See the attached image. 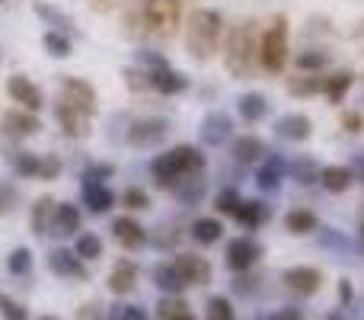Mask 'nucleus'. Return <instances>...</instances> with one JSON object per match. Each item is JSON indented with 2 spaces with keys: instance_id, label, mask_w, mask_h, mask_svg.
I'll use <instances>...</instances> for the list:
<instances>
[{
  "instance_id": "f257e3e1",
  "label": "nucleus",
  "mask_w": 364,
  "mask_h": 320,
  "mask_svg": "<svg viewBox=\"0 0 364 320\" xmlns=\"http://www.w3.org/2000/svg\"><path fill=\"white\" fill-rule=\"evenodd\" d=\"M224 64L230 71V77L237 81H250L259 68V23L256 19H243L240 26H233V32L227 36V51Z\"/></svg>"
},
{
  "instance_id": "f03ea898",
  "label": "nucleus",
  "mask_w": 364,
  "mask_h": 320,
  "mask_svg": "<svg viewBox=\"0 0 364 320\" xmlns=\"http://www.w3.org/2000/svg\"><path fill=\"white\" fill-rule=\"evenodd\" d=\"M151 173L160 189H170L173 192L179 180H186V176H192V173H205V154L195 145H176L166 154L154 158Z\"/></svg>"
},
{
  "instance_id": "7ed1b4c3",
  "label": "nucleus",
  "mask_w": 364,
  "mask_h": 320,
  "mask_svg": "<svg viewBox=\"0 0 364 320\" xmlns=\"http://www.w3.org/2000/svg\"><path fill=\"white\" fill-rule=\"evenodd\" d=\"M220 38H224V19L218 10H192L186 23V48L195 61H211L214 51H218Z\"/></svg>"
},
{
  "instance_id": "20e7f679",
  "label": "nucleus",
  "mask_w": 364,
  "mask_h": 320,
  "mask_svg": "<svg viewBox=\"0 0 364 320\" xmlns=\"http://www.w3.org/2000/svg\"><path fill=\"white\" fill-rule=\"evenodd\" d=\"M259 64L269 74H282L288 64V16L284 13L272 16L259 36Z\"/></svg>"
},
{
  "instance_id": "39448f33",
  "label": "nucleus",
  "mask_w": 364,
  "mask_h": 320,
  "mask_svg": "<svg viewBox=\"0 0 364 320\" xmlns=\"http://www.w3.org/2000/svg\"><path fill=\"white\" fill-rule=\"evenodd\" d=\"M144 26L151 36L157 38H173L182 19V0H144Z\"/></svg>"
},
{
  "instance_id": "423d86ee",
  "label": "nucleus",
  "mask_w": 364,
  "mask_h": 320,
  "mask_svg": "<svg viewBox=\"0 0 364 320\" xmlns=\"http://www.w3.org/2000/svg\"><path fill=\"white\" fill-rule=\"evenodd\" d=\"M10 163L19 176L26 180H55L61 173V160L51 154H32V151H13Z\"/></svg>"
},
{
  "instance_id": "0eeeda50",
  "label": "nucleus",
  "mask_w": 364,
  "mask_h": 320,
  "mask_svg": "<svg viewBox=\"0 0 364 320\" xmlns=\"http://www.w3.org/2000/svg\"><path fill=\"white\" fill-rule=\"evenodd\" d=\"M166 135H170V122L160 119V115L134 119L132 128H128V145L132 148H157L166 141Z\"/></svg>"
},
{
  "instance_id": "6e6552de",
  "label": "nucleus",
  "mask_w": 364,
  "mask_h": 320,
  "mask_svg": "<svg viewBox=\"0 0 364 320\" xmlns=\"http://www.w3.org/2000/svg\"><path fill=\"white\" fill-rule=\"evenodd\" d=\"M262 244H259L256 237H233L230 244H227V253H224V259H227V266H230L233 272H250L252 266L262 259Z\"/></svg>"
},
{
  "instance_id": "1a4fd4ad",
  "label": "nucleus",
  "mask_w": 364,
  "mask_h": 320,
  "mask_svg": "<svg viewBox=\"0 0 364 320\" xmlns=\"http://www.w3.org/2000/svg\"><path fill=\"white\" fill-rule=\"evenodd\" d=\"M282 282L297 298H314L323 289V272L316 266H291V269L282 272Z\"/></svg>"
},
{
  "instance_id": "9d476101",
  "label": "nucleus",
  "mask_w": 364,
  "mask_h": 320,
  "mask_svg": "<svg viewBox=\"0 0 364 320\" xmlns=\"http://www.w3.org/2000/svg\"><path fill=\"white\" fill-rule=\"evenodd\" d=\"M58 100L80 109V113H87V115L96 113V90L90 87L87 81H80V77H61V93H58Z\"/></svg>"
},
{
  "instance_id": "9b49d317",
  "label": "nucleus",
  "mask_w": 364,
  "mask_h": 320,
  "mask_svg": "<svg viewBox=\"0 0 364 320\" xmlns=\"http://www.w3.org/2000/svg\"><path fill=\"white\" fill-rule=\"evenodd\" d=\"M48 269L55 272L58 279H74V282H87L90 279V269L74 250L68 247H58V250L48 253Z\"/></svg>"
},
{
  "instance_id": "f8f14e48",
  "label": "nucleus",
  "mask_w": 364,
  "mask_h": 320,
  "mask_svg": "<svg viewBox=\"0 0 364 320\" xmlns=\"http://www.w3.org/2000/svg\"><path fill=\"white\" fill-rule=\"evenodd\" d=\"M173 269L179 272V279L188 285H208L211 282V263H208L201 253H176L173 259Z\"/></svg>"
},
{
  "instance_id": "ddd939ff",
  "label": "nucleus",
  "mask_w": 364,
  "mask_h": 320,
  "mask_svg": "<svg viewBox=\"0 0 364 320\" xmlns=\"http://www.w3.org/2000/svg\"><path fill=\"white\" fill-rule=\"evenodd\" d=\"M6 93H10V100L19 103V109H26V113H38V109H42V90L23 74H13L10 81H6Z\"/></svg>"
},
{
  "instance_id": "4468645a",
  "label": "nucleus",
  "mask_w": 364,
  "mask_h": 320,
  "mask_svg": "<svg viewBox=\"0 0 364 320\" xmlns=\"http://www.w3.org/2000/svg\"><path fill=\"white\" fill-rule=\"evenodd\" d=\"M55 119H58V125H61V132L68 135V138H87L90 119H93V115H87V113H80V109H74V106H68V103L58 100L55 103Z\"/></svg>"
},
{
  "instance_id": "2eb2a0df",
  "label": "nucleus",
  "mask_w": 364,
  "mask_h": 320,
  "mask_svg": "<svg viewBox=\"0 0 364 320\" xmlns=\"http://www.w3.org/2000/svg\"><path fill=\"white\" fill-rule=\"evenodd\" d=\"M198 135H201V141H205L208 148H220L227 138L233 135V122H230V115L227 113H208L205 119H201V128H198Z\"/></svg>"
},
{
  "instance_id": "dca6fc26",
  "label": "nucleus",
  "mask_w": 364,
  "mask_h": 320,
  "mask_svg": "<svg viewBox=\"0 0 364 320\" xmlns=\"http://www.w3.org/2000/svg\"><path fill=\"white\" fill-rule=\"evenodd\" d=\"M112 237H115V244L119 247H125V250H141V247L147 244V231L141 227V221H134V218H115L112 221Z\"/></svg>"
},
{
  "instance_id": "f3484780",
  "label": "nucleus",
  "mask_w": 364,
  "mask_h": 320,
  "mask_svg": "<svg viewBox=\"0 0 364 320\" xmlns=\"http://www.w3.org/2000/svg\"><path fill=\"white\" fill-rule=\"evenodd\" d=\"M275 135L278 138H284V141L301 145V141H307L310 135H314V122H310L304 113H288V115H282V119L275 122Z\"/></svg>"
},
{
  "instance_id": "a211bd4d",
  "label": "nucleus",
  "mask_w": 364,
  "mask_h": 320,
  "mask_svg": "<svg viewBox=\"0 0 364 320\" xmlns=\"http://www.w3.org/2000/svg\"><path fill=\"white\" fill-rule=\"evenodd\" d=\"M0 128H4L6 135H13V138H29V135H36L38 128H42V122H38L36 113L10 109V113H4V119H0Z\"/></svg>"
},
{
  "instance_id": "6ab92c4d",
  "label": "nucleus",
  "mask_w": 364,
  "mask_h": 320,
  "mask_svg": "<svg viewBox=\"0 0 364 320\" xmlns=\"http://www.w3.org/2000/svg\"><path fill=\"white\" fill-rule=\"evenodd\" d=\"M138 266L132 263V259H115V266L109 269V291L112 295H132L134 285H138Z\"/></svg>"
},
{
  "instance_id": "aec40b11",
  "label": "nucleus",
  "mask_w": 364,
  "mask_h": 320,
  "mask_svg": "<svg viewBox=\"0 0 364 320\" xmlns=\"http://www.w3.org/2000/svg\"><path fill=\"white\" fill-rule=\"evenodd\" d=\"M80 224H83L80 208H77L74 202H58L51 234H55V237H74V234H80Z\"/></svg>"
},
{
  "instance_id": "412c9836",
  "label": "nucleus",
  "mask_w": 364,
  "mask_h": 320,
  "mask_svg": "<svg viewBox=\"0 0 364 320\" xmlns=\"http://www.w3.org/2000/svg\"><path fill=\"white\" fill-rule=\"evenodd\" d=\"M55 208H58V202L51 199V195H42V199L32 202L29 227H32V234H36V237L51 234V224H55Z\"/></svg>"
},
{
  "instance_id": "4be33fe9",
  "label": "nucleus",
  "mask_w": 364,
  "mask_h": 320,
  "mask_svg": "<svg viewBox=\"0 0 364 320\" xmlns=\"http://www.w3.org/2000/svg\"><path fill=\"white\" fill-rule=\"evenodd\" d=\"M233 218H237L246 231H256V227H262L265 221L272 218V208L265 205V202H259V199H240Z\"/></svg>"
},
{
  "instance_id": "5701e85b",
  "label": "nucleus",
  "mask_w": 364,
  "mask_h": 320,
  "mask_svg": "<svg viewBox=\"0 0 364 320\" xmlns=\"http://www.w3.org/2000/svg\"><path fill=\"white\" fill-rule=\"evenodd\" d=\"M151 90H157V93H164V96H176L182 90H188V77L166 64V68L151 71Z\"/></svg>"
},
{
  "instance_id": "b1692460",
  "label": "nucleus",
  "mask_w": 364,
  "mask_h": 320,
  "mask_svg": "<svg viewBox=\"0 0 364 320\" xmlns=\"http://www.w3.org/2000/svg\"><path fill=\"white\" fill-rule=\"evenodd\" d=\"M284 173H288V163H284V158H278V154H269V160L259 167L256 173V182L262 192H278L282 189V180Z\"/></svg>"
},
{
  "instance_id": "393cba45",
  "label": "nucleus",
  "mask_w": 364,
  "mask_h": 320,
  "mask_svg": "<svg viewBox=\"0 0 364 320\" xmlns=\"http://www.w3.org/2000/svg\"><path fill=\"white\" fill-rule=\"evenodd\" d=\"M352 182H355L352 167H342V163H329V167H320V186L326 189V192L339 195V192H346V189H352Z\"/></svg>"
},
{
  "instance_id": "a878e982",
  "label": "nucleus",
  "mask_w": 364,
  "mask_h": 320,
  "mask_svg": "<svg viewBox=\"0 0 364 320\" xmlns=\"http://www.w3.org/2000/svg\"><path fill=\"white\" fill-rule=\"evenodd\" d=\"M205 192H208V180H205V173H192V176H186V180H179V182H176V189H173V195L179 199V205H198V202L205 199Z\"/></svg>"
},
{
  "instance_id": "bb28decb",
  "label": "nucleus",
  "mask_w": 364,
  "mask_h": 320,
  "mask_svg": "<svg viewBox=\"0 0 364 320\" xmlns=\"http://www.w3.org/2000/svg\"><path fill=\"white\" fill-rule=\"evenodd\" d=\"M83 205L93 215H106L109 208L115 205V192L106 186V182H93V186H83Z\"/></svg>"
},
{
  "instance_id": "cd10ccee",
  "label": "nucleus",
  "mask_w": 364,
  "mask_h": 320,
  "mask_svg": "<svg viewBox=\"0 0 364 320\" xmlns=\"http://www.w3.org/2000/svg\"><path fill=\"white\" fill-rule=\"evenodd\" d=\"M237 113H240V119L243 122H262L265 115H269V100H265L262 93H243L237 100Z\"/></svg>"
},
{
  "instance_id": "c85d7f7f",
  "label": "nucleus",
  "mask_w": 364,
  "mask_h": 320,
  "mask_svg": "<svg viewBox=\"0 0 364 320\" xmlns=\"http://www.w3.org/2000/svg\"><path fill=\"white\" fill-rule=\"evenodd\" d=\"M230 154H233V160L246 167V163H256L259 158H262V154H265V145L256 138V135H243V138H237V141L230 145Z\"/></svg>"
},
{
  "instance_id": "c756f323",
  "label": "nucleus",
  "mask_w": 364,
  "mask_h": 320,
  "mask_svg": "<svg viewBox=\"0 0 364 320\" xmlns=\"http://www.w3.org/2000/svg\"><path fill=\"white\" fill-rule=\"evenodd\" d=\"M329 61H333V51L307 48V51H301V55L294 58V68L304 71V74H323V68H329Z\"/></svg>"
},
{
  "instance_id": "7c9ffc66",
  "label": "nucleus",
  "mask_w": 364,
  "mask_h": 320,
  "mask_svg": "<svg viewBox=\"0 0 364 320\" xmlns=\"http://www.w3.org/2000/svg\"><path fill=\"white\" fill-rule=\"evenodd\" d=\"M154 285H157L164 295H182L186 291V282L179 279V272L173 269V263H157L154 266Z\"/></svg>"
},
{
  "instance_id": "2f4dec72",
  "label": "nucleus",
  "mask_w": 364,
  "mask_h": 320,
  "mask_svg": "<svg viewBox=\"0 0 364 320\" xmlns=\"http://www.w3.org/2000/svg\"><path fill=\"white\" fill-rule=\"evenodd\" d=\"M316 227H320V218L310 208H291L284 215V231H291V234H314Z\"/></svg>"
},
{
  "instance_id": "473e14b6",
  "label": "nucleus",
  "mask_w": 364,
  "mask_h": 320,
  "mask_svg": "<svg viewBox=\"0 0 364 320\" xmlns=\"http://www.w3.org/2000/svg\"><path fill=\"white\" fill-rule=\"evenodd\" d=\"M224 237V224H220V218H195L192 221V240H198V244H218V240Z\"/></svg>"
},
{
  "instance_id": "72a5a7b5",
  "label": "nucleus",
  "mask_w": 364,
  "mask_h": 320,
  "mask_svg": "<svg viewBox=\"0 0 364 320\" xmlns=\"http://www.w3.org/2000/svg\"><path fill=\"white\" fill-rule=\"evenodd\" d=\"M352 83H355L352 71H336V74L326 77V83H323V93L329 96V103H342V100H346V93L352 90Z\"/></svg>"
},
{
  "instance_id": "f704fd0d",
  "label": "nucleus",
  "mask_w": 364,
  "mask_h": 320,
  "mask_svg": "<svg viewBox=\"0 0 364 320\" xmlns=\"http://www.w3.org/2000/svg\"><path fill=\"white\" fill-rule=\"evenodd\" d=\"M32 13H36L38 19H45V23H48L51 29H58V32H68V29H74V19H70L68 13L55 10V6H51V4H42V0H36V4H32Z\"/></svg>"
},
{
  "instance_id": "c9c22d12",
  "label": "nucleus",
  "mask_w": 364,
  "mask_h": 320,
  "mask_svg": "<svg viewBox=\"0 0 364 320\" xmlns=\"http://www.w3.org/2000/svg\"><path fill=\"white\" fill-rule=\"evenodd\" d=\"M288 173L294 176L301 186H314V182H320V163L310 158H297L288 163Z\"/></svg>"
},
{
  "instance_id": "e433bc0d",
  "label": "nucleus",
  "mask_w": 364,
  "mask_h": 320,
  "mask_svg": "<svg viewBox=\"0 0 364 320\" xmlns=\"http://www.w3.org/2000/svg\"><path fill=\"white\" fill-rule=\"evenodd\" d=\"M74 253L87 263V259H100L102 257V237L93 231L87 234H77V244H74Z\"/></svg>"
},
{
  "instance_id": "4c0bfd02",
  "label": "nucleus",
  "mask_w": 364,
  "mask_h": 320,
  "mask_svg": "<svg viewBox=\"0 0 364 320\" xmlns=\"http://www.w3.org/2000/svg\"><path fill=\"white\" fill-rule=\"evenodd\" d=\"M42 45H45V51H48L51 58H68L70 51H74V45H70V38H68V32H58V29H48L42 36Z\"/></svg>"
},
{
  "instance_id": "58836bf2",
  "label": "nucleus",
  "mask_w": 364,
  "mask_h": 320,
  "mask_svg": "<svg viewBox=\"0 0 364 320\" xmlns=\"http://www.w3.org/2000/svg\"><path fill=\"white\" fill-rule=\"evenodd\" d=\"M323 83H326L323 74H307V77H294L288 83V90L294 96H316V93H323Z\"/></svg>"
},
{
  "instance_id": "ea45409f",
  "label": "nucleus",
  "mask_w": 364,
  "mask_h": 320,
  "mask_svg": "<svg viewBox=\"0 0 364 320\" xmlns=\"http://www.w3.org/2000/svg\"><path fill=\"white\" fill-rule=\"evenodd\" d=\"M6 272H10V276H29L32 272V250L29 247H16V250L6 257Z\"/></svg>"
},
{
  "instance_id": "a19ab883",
  "label": "nucleus",
  "mask_w": 364,
  "mask_h": 320,
  "mask_svg": "<svg viewBox=\"0 0 364 320\" xmlns=\"http://www.w3.org/2000/svg\"><path fill=\"white\" fill-rule=\"evenodd\" d=\"M205 320H237L233 317V304L224 295H211L205 301Z\"/></svg>"
},
{
  "instance_id": "79ce46f5",
  "label": "nucleus",
  "mask_w": 364,
  "mask_h": 320,
  "mask_svg": "<svg viewBox=\"0 0 364 320\" xmlns=\"http://www.w3.org/2000/svg\"><path fill=\"white\" fill-rule=\"evenodd\" d=\"M0 317L4 320H29V308L23 301H16L13 295L0 291Z\"/></svg>"
},
{
  "instance_id": "37998d69",
  "label": "nucleus",
  "mask_w": 364,
  "mask_h": 320,
  "mask_svg": "<svg viewBox=\"0 0 364 320\" xmlns=\"http://www.w3.org/2000/svg\"><path fill=\"white\" fill-rule=\"evenodd\" d=\"M125 83L132 93H144V90H151V71L141 68V64H132V68H125Z\"/></svg>"
},
{
  "instance_id": "c03bdc74",
  "label": "nucleus",
  "mask_w": 364,
  "mask_h": 320,
  "mask_svg": "<svg viewBox=\"0 0 364 320\" xmlns=\"http://www.w3.org/2000/svg\"><path fill=\"white\" fill-rule=\"evenodd\" d=\"M122 205H125L128 212H144V208H151V195L141 186H128L125 192H122Z\"/></svg>"
},
{
  "instance_id": "a18cd8bd",
  "label": "nucleus",
  "mask_w": 364,
  "mask_h": 320,
  "mask_svg": "<svg viewBox=\"0 0 364 320\" xmlns=\"http://www.w3.org/2000/svg\"><path fill=\"white\" fill-rule=\"evenodd\" d=\"M182 311H188V304L182 301L179 295H164L160 298V304H157V317L160 320H173V317H179Z\"/></svg>"
},
{
  "instance_id": "49530a36",
  "label": "nucleus",
  "mask_w": 364,
  "mask_h": 320,
  "mask_svg": "<svg viewBox=\"0 0 364 320\" xmlns=\"http://www.w3.org/2000/svg\"><path fill=\"white\" fill-rule=\"evenodd\" d=\"M112 173H115L112 163H90V167L80 173V180H83V186H93V182L112 180Z\"/></svg>"
},
{
  "instance_id": "de8ad7c7",
  "label": "nucleus",
  "mask_w": 364,
  "mask_h": 320,
  "mask_svg": "<svg viewBox=\"0 0 364 320\" xmlns=\"http://www.w3.org/2000/svg\"><path fill=\"white\" fill-rule=\"evenodd\" d=\"M214 205H218L220 215H230V218H233V212H237V205H240V192H237V189H230V186L220 189L218 199H214Z\"/></svg>"
},
{
  "instance_id": "09e8293b",
  "label": "nucleus",
  "mask_w": 364,
  "mask_h": 320,
  "mask_svg": "<svg viewBox=\"0 0 364 320\" xmlns=\"http://www.w3.org/2000/svg\"><path fill=\"white\" fill-rule=\"evenodd\" d=\"M179 237H182V231L176 224H164V227H157V234H154V247H176L179 244Z\"/></svg>"
},
{
  "instance_id": "8fccbe9b",
  "label": "nucleus",
  "mask_w": 364,
  "mask_h": 320,
  "mask_svg": "<svg viewBox=\"0 0 364 320\" xmlns=\"http://www.w3.org/2000/svg\"><path fill=\"white\" fill-rule=\"evenodd\" d=\"M106 317H112V320H147L144 308H138V304H115Z\"/></svg>"
},
{
  "instance_id": "3c124183",
  "label": "nucleus",
  "mask_w": 364,
  "mask_h": 320,
  "mask_svg": "<svg viewBox=\"0 0 364 320\" xmlns=\"http://www.w3.org/2000/svg\"><path fill=\"white\" fill-rule=\"evenodd\" d=\"M16 189L13 186H6V182H0V218H4V215H10L13 208H16Z\"/></svg>"
},
{
  "instance_id": "603ef678",
  "label": "nucleus",
  "mask_w": 364,
  "mask_h": 320,
  "mask_svg": "<svg viewBox=\"0 0 364 320\" xmlns=\"http://www.w3.org/2000/svg\"><path fill=\"white\" fill-rule=\"evenodd\" d=\"M256 285H259V279L250 276V272H237V279H233V291H237V295H252Z\"/></svg>"
},
{
  "instance_id": "864d4df0",
  "label": "nucleus",
  "mask_w": 364,
  "mask_h": 320,
  "mask_svg": "<svg viewBox=\"0 0 364 320\" xmlns=\"http://www.w3.org/2000/svg\"><path fill=\"white\" fill-rule=\"evenodd\" d=\"M342 128H346V132H352V135L364 132V115H361V113H355V109L342 113Z\"/></svg>"
},
{
  "instance_id": "5fc2aeb1",
  "label": "nucleus",
  "mask_w": 364,
  "mask_h": 320,
  "mask_svg": "<svg viewBox=\"0 0 364 320\" xmlns=\"http://www.w3.org/2000/svg\"><path fill=\"white\" fill-rule=\"evenodd\" d=\"M102 317H106V311H102L100 301L80 304V311H77V320H102Z\"/></svg>"
},
{
  "instance_id": "6e6d98bb",
  "label": "nucleus",
  "mask_w": 364,
  "mask_h": 320,
  "mask_svg": "<svg viewBox=\"0 0 364 320\" xmlns=\"http://www.w3.org/2000/svg\"><path fill=\"white\" fill-rule=\"evenodd\" d=\"M138 64L147 71H157V68H166V61L157 55V51H138Z\"/></svg>"
},
{
  "instance_id": "4d7b16f0",
  "label": "nucleus",
  "mask_w": 364,
  "mask_h": 320,
  "mask_svg": "<svg viewBox=\"0 0 364 320\" xmlns=\"http://www.w3.org/2000/svg\"><path fill=\"white\" fill-rule=\"evenodd\" d=\"M269 320H307V314H304V308H282V311H275Z\"/></svg>"
},
{
  "instance_id": "13d9d810",
  "label": "nucleus",
  "mask_w": 364,
  "mask_h": 320,
  "mask_svg": "<svg viewBox=\"0 0 364 320\" xmlns=\"http://www.w3.org/2000/svg\"><path fill=\"white\" fill-rule=\"evenodd\" d=\"M352 298H355L352 282H348V279H342V282H339V301H342V308H348V304H352Z\"/></svg>"
},
{
  "instance_id": "bf43d9fd",
  "label": "nucleus",
  "mask_w": 364,
  "mask_h": 320,
  "mask_svg": "<svg viewBox=\"0 0 364 320\" xmlns=\"http://www.w3.org/2000/svg\"><path fill=\"white\" fill-rule=\"evenodd\" d=\"M352 173H355V180H358V182H364V154H358V158H355Z\"/></svg>"
},
{
  "instance_id": "052dcab7",
  "label": "nucleus",
  "mask_w": 364,
  "mask_h": 320,
  "mask_svg": "<svg viewBox=\"0 0 364 320\" xmlns=\"http://www.w3.org/2000/svg\"><path fill=\"white\" fill-rule=\"evenodd\" d=\"M358 234H361V240H364V205L358 208Z\"/></svg>"
},
{
  "instance_id": "680f3d73",
  "label": "nucleus",
  "mask_w": 364,
  "mask_h": 320,
  "mask_svg": "<svg viewBox=\"0 0 364 320\" xmlns=\"http://www.w3.org/2000/svg\"><path fill=\"white\" fill-rule=\"evenodd\" d=\"M173 320H195V314H192V311H182V314L173 317Z\"/></svg>"
},
{
  "instance_id": "e2e57ef3",
  "label": "nucleus",
  "mask_w": 364,
  "mask_h": 320,
  "mask_svg": "<svg viewBox=\"0 0 364 320\" xmlns=\"http://www.w3.org/2000/svg\"><path fill=\"white\" fill-rule=\"evenodd\" d=\"M323 320H346V314H339V311H333V314H326Z\"/></svg>"
},
{
  "instance_id": "0e129e2a",
  "label": "nucleus",
  "mask_w": 364,
  "mask_h": 320,
  "mask_svg": "<svg viewBox=\"0 0 364 320\" xmlns=\"http://www.w3.org/2000/svg\"><path fill=\"white\" fill-rule=\"evenodd\" d=\"M38 320H61V317H55V314H42Z\"/></svg>"
},
{
  "instance_id": "69168bd1",
  "label": "nucleus",
  "mask_w": 364,
  "mask_h": 320,
  "mask_svg": "<svg viewBox=\"0 0 364 320\" xmlns=\"http://www.w3.org/2000/svg\"><path fill=\"white\" fill-rule=\"evenodd\" d=\"M96 4H100V6H109V4H115V0H96Z\"/></svg>"
},
{
  "instance_id": "338daca9",
  "label": "nucleus",
  "mask_w": 364,
  "mask_h": 320,
  "mask_svg": "<svg viewBox=\"0 0 364 320\" xmlns=\"http://www.w3.org/2000/svg\"><path fill=\"white\" fill-rule=\"evenodd\" d=\"M102 320H112V317H102Z\"/></svg>"
},
{
  "instance_id": "774afa93",
  "label": "nucleus",
  "mask_w": 364,
  "mask_h": 320,
  "mask_svg": "<svg viewBox=\"0 0 364 320\" xmlns=\"http://www.w3.org/2000/svg\"><path fill=\"white\" fill-rule=\"evenodd\" d=\"M0 4H4V0H0Z\"/></svg>"
}]
</instances>
